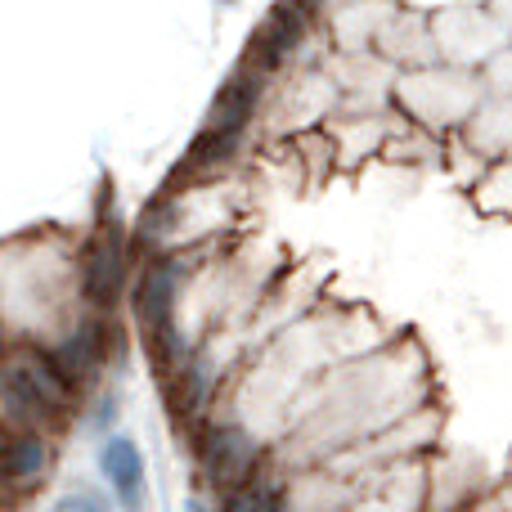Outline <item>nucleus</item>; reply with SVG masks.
<instances>
[{"label":"nucleus","instance_id":"1","mask_svg":"<svg viewBox=\"0 0 512 512\" xmlns=\"http://www.w3.org/2000/svg\"><path fill=\"white\" fill-rule=\"evenodd\" d=\"M486 99H490L486 72L454 68V63L400 72L396 90H391L396 113L432 135H463L472 126V117L486 108Z\"/></svg>","mask_w":512,"mask_h":512},{"label":"nucleus","instance_id":"2","mask_svg":"<svg viewBox=\"0 0 512 512\" xmlns=\"http://www.w3.org/2000/svg\"><path fill=\"white\" fill-rule=\"evenodd\" d=\"M432 27L441 59L454 63V68L486 72L490 59L512 45V32L490 5H445L441 14H432Z\"/></svg>","mask_w":512,"mask_h":512},{"label":"nucleus","instance_id":"3","mask_svg":"<svg viewBox=\"0 0 512 512\" xmlns=\"http://www.w3.org/2000/svg\"><path fill=\"white\" fill-rule=\"evenodd\" d=\"M194 441H198V468H203V477L212 481L221 495H230L243 481H252L256 472H261L265 454H270V445H265L252 427L234 423V418H212V423H203L194 432Z\"/></svg>","mask_w":512,"mask_h":512},{"label":"nucleus","instance_id":"4","mask_svg":"<svg viewBox=\"0 0 512 512\" xmlns=\"http://www.w3.org/2000/svg\"><path fill=\"white\" fill-rule=\"evenodd\" d=\"M131 274V256H126V239L113 221H99L95 230L81 239V301L99 315H113L117 297Z\"/></svg>","mask_w":512,"mask_h":512},{"label":"nucleus","instance_id":"5","mask_svg":"<svg viewBox=\"0 0 512 512\" xmlns=\"http://www.w3.org/2000/svg\"><path fill=\"white\" fill-rule=\"evenodd\" d=\"M373 50H378L396 72H414V68L445 63L441 59V45H436L432 14H423V9H400V14L382 27V36H378V45H373Z\"/></svg>","mask_w":512,"mask_h":512},{"label":"nucleus","instance_id":"6","mask_svg":"<svg viewBox=\"0 0 512 512\" xmlns=\"http://www.w3.org/2000/svg\"><path fill=\"white\" fill-rule=\"evenodd\" d=\"M95 463L104 472L108 490H113L117 508L122 512H144L149 499V472H144V454L131 436H104L95 450Z\"/></svg>","mask_w":512,"mask_h":512},{"label":"nucleus","instance_id":"7","mask_svg":"<svg viewBox=\"0 0 512 512\" xmlns=\"http://www.w3.org/2000/svg\"><path fill=\"white\" fill-rule=\"evenodd\" d=\"M54 468V436L41 432H14L5 445V486L14 499L32 495Z\"/></svg>","mask_w":512,"mask_h":512},{"label":"nucleus","instance_id":"8","mask_svg":"<svg viewBox=\"0 0 512 512\" xmlns=\"http://www.w3.org/2000/svg\"><path fill=\"white\" fill-rule=\"evenodd\" d=\"M463 140L472 149H481L490 162L512 158V95H490L486 108L472 117V126L463 131Z\"/></svg>","mask_w":512,"mask_h":512},{"label":"nucleus","instance_id":"9","mask_svg":"<svg viewBox=\"0 0 512 512\" xmlns=\"http://www.w3.org/2000/svg\"><path fill=\"white\" fill-rule=\"evenodd\" d=\"M472 203H477V212L512 221V158L495 162V167L481 176V185L472 189Z\"/></svg>","mask_w":512,"mask_h":512},{"label":"nucleus","instance_id":"10","mask_svg":"<svg viewBox=\"0 0 512 512\" xmlns=\"http://www.w3.org/2000/svg\"><path fill=\"white\" fill-rule=\"evenodd\" d=\"M486 86H490V95H512V45L504 54H495V59H490Z\"/></svg>","mask_w":512,"mask_h":512},{"label":"nucleus","instance_id":"11","mask_svg":"<svg viewBox=\"0 0 512 512\" xmlns=\"http://www.w3.org/2000/svg\"><path fill=\"white\" fill-rule=\"evenodd\" d=\"M50 512H108V499L99 495V490H72V495H63Z\"/></svg>","mask_w":512,"mask_h":512},{"label":"nucleus","instance_id":"12","mask_svg":"<svg viewBox=\"0 0 512 512\" xmlns=\"http://www.w3.org/2000/svg\"><path fill=\"white\" fill-rule=\"evenodd\" d=\"M490 9H495V14L504 18V27L512 32V0H495V5H490Z\"/></svg>","mask_w":512,"mask_h":512},{"label":"nucleus","instance_id":"13","mask_svg":"<svg viewBox=\"0 0 512 512\" xmlns=\"http://www.w3.org/2000/svg\"><path fill=\"white\" fill-rule=\"evenodd\" d=\"M185 512H212V508H207L203 499H189V504H185Z\"/></svg>","mask_w":512,"mask_h":512},{"label":"nucleus","instance_id":"14","mask_svg":"<svg viewBox=\"0 0 512 512\" xmlns=\"http://www.w3.org/2000/svg\"><path fill=\"white\" fill-rule=\"evenodd\" d=\"M216 5H234V0H216Z\"/></svg>","mask_w":512,"mask_h":512}]
</instances>
